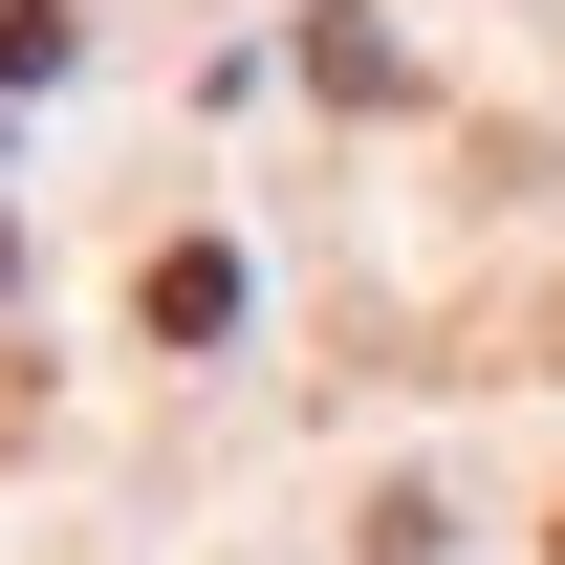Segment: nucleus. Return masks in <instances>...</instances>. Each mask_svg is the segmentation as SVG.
<instances>
[{"label":"nucleus","mask_w":565,"mask_h":565,"mask_svg":"<svg viewBox=\"0 0 565 565\" xmlns=\"http://www.w3.org/2000/svg\"><path fill=\"white\" fill-rule=\"evenodd\" d=\"M217 327H239V262L174 239V262H152V349H217Z\"/></svg>","instance_id":"obj_1"},{"label":"nucleus","mask_w":565,"mask_h":565,"mask_svg":"<svg viewBox=\"0 0 565 565\" xmlns=\"http://www.w3.org/2000/svg\"><path fill=\"white\" fill-rule=\"evenodd\" d=\"M0 262H22V239H0Z\"/></svg>","instance_id":"obj_2"}]
</instances>
